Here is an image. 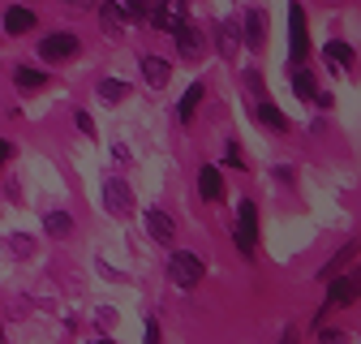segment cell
<instances>
[{
  "instance_id": "6da1fadb",
  "label": "cell",
  "mask_w": 361,
  "mask_h": 344,
  "mask_svg": "<svg viewBox=\"0 0 361 344\" xmlns=\"http://www.w3.org/2000/svg\"><path fill=\"white\" fill-rule=\"evenodd\" d=\"M331 288H327V301H323V310H319V319L331 310V306H353V301L361 297V267H353V271H344V276H336V280H327Z\"/></svg>"
},
{
  "instance_id": "7a4b0ae2",
  "label": "cell",
  "mask_w": 361,
  "mask_h": 344,
  "mask_svg": "<svg viewBox=\"0 0 361 344\" xmlns=\"http://www.w3.org/2000/svg\"><path fill=\"white\" fill-rule=\"evenodd\" d=\"M202 258L198 254H190V250H180V254H172L168 258V280L176 284V288H194L198 280H202Z\"/></svg>"
},
{
  "instance_id": "3957f363",
  "label": "cell",
  "mask_w": 361,
  "mask_h": 344,
  "mask_svg": "<svg viewBox=\"0 0 361 344\" xmlns=\"http://www.w3.org/2000/svg\"><path fill=\"white\" fill-rule=\"evenodd\" d=\"M185 9H190V0H159V5L151 9V26L164 30V35H176L180 26H185Z\"/></svg>"
},
{
  "instance_id": "277c9868",
  "label": "cell",
  "mask_w": 361,
  "mask_h": 344,
  "mask_svg": "<svg viewBox=\"0 0 361 344\" xmlns=\"http://www.w3.org/2000/svg\"><path fill=\"white\" fill-rule=\"evenodd\" d=\"M39 56H43V61H73V56H78V35H69V30L43 35V39H39Z\"/></svg>"
},
{
  "instance_id": "5b68a950",
  "label": "cell",
  "mask_w": 361,
  "mask_h": 344,
  "mask_svg": "<svg viewBox=\"0 0 361 344\" xmlns=\"http://www.w3.org/2000/svg\"><path fill=\"white\" fill-rule=\"evenodd\" d=\"M254 241H258V207L245 198L237 207V245H241V254H254Z\"/></svg>"
},
{
  "instance_id": "8992f818",
  "label": "cell",
  "mask_w": 361,
  "mask_h": 344,
  "mask_svg": "<svg viewBox=\"0 0 361 344\" xmlns=\"http://www.w3.org/2000/svg\"><path fill=\"white\" fill-rule=\"evenodd\" d=\"M172 39H176V52H180V56H185V61H198V56L207 52V35H202L198 26H190V22H185V26H180V30H176Z\"/></svg>"
},
{
  "instance_id": "52a82bcc",
  "label": "cell",
  "mask_w": 361,
  "mask_h": 344,
  "mask_svg": "<svg viewBox=\"0 0 361 344\" xmlns=\"http://www.w3.org/2000/svg\"><path fill=\"white\" fill-rule=\"evenodd\" d=\"M104 207H108L112 215H129V211H133V190H129L121 177H112V181L104 185Z\"/></svg>"
},
{
  "instance_id": "ba28073f",
  "label": "cell",
  "mask_w": 361,
  "mask_h": 344,
  "mask_svg": "<svg viewBox=\"0 0 361 344\" xmlns=\"http://www.w3.org/2000/svg\"><path fill=\"white\" fill-rule=\"evenodd\" d=\"M147 233H151L159 245H168V241L176 237V224H172V215H168V211H159V207H151V211H147Z\"/></svg>"
},
{
  "instance_id": "9c48e42d",
  "label": "cell",
  "mask_w": 361,
  "mask_h": 344,
  "mask_svg": "<svg viewBox=\"0 0 361 344\" xmlns=\"http://www.w3.org/2000/svg\"><path fill=\"white\" fill-rule=\"evenodd\" d=\"M254 121L267 125V129H276V134H288V116L271 104V99H258V104H254Z\"/></svg>"
},
{
  "instance_id": "30bf717a",
  "label": "cell",
  "mask_w": 361,
  "mask_h": 344,
  "mask_svg": "<svg viewBox=\"0 0 361 344\" xmlns=\"http://www.w3.org/2000/svg\"><path fill=\"white\" fill-rule=\"evenodd\" d=\"M288 30H293V61H301V56L310 52V39H305V13H301V5H293V9H288Z\"/></svg>"
},
{
  "instance_id": "8fae6325",
  "label": "cell",
  "mask_w": 361,
  "mask_h": 344,
  "mask_svg": "<svg viewBox=\"0 0 361 344\" xmlns=\"http://www.w3.org/2000/svg\"><path fill=\"white\" fill-rule=\"evenodd\" d=\"M39 26V18H35V9H26V5H13L9 13H5V35H26V30H35Z\"/></svg>"
},
{
  "instance_id": "7c38bea8",
  "label": "cell",
  "mask_w": 361,
  "mask_h": 344,
  "mask_svg": "<svg viewBox=\"0 0 361 344\" xmlns=\"http://www.w3.org/2000/svg\"><path fill=\"white\" fill-rule=\"evenodd\" d=\"M13 86H18V91H43V86H48V73L30 69V65H18L13 69Z\"/></svg>"
},
{
  "instance_id": "4fadbf2b",
  "label": "cell",
  "mask_w": 361,
  "mask_h": 344,
  "mask_svg": "<svg viewBox=\"0 0 361 344\" xmlns=\"http://www.w3.org/2000/svg\"><path fill=\"white\" fill-rule=\"evenodd\" d=\"M99 22H104V30L108 35H125V9L116 5V0H104V5H99Z\"/></svg>"
},
{
  "instance_id": "5bb4252c",
  "label": "cell",
  "mask_w": 361,
  "mask_h": 344,
  "mask_svg": "<svg viewBox=\"0 0 361 344\" xmlns=\"http://www.w3.org/2000/svg\"><path fill=\"white\" fill-rule=\"evenodd\" d=\"M245 43H250V48H262V43H267V13L262 9L245 13Z\"/></svg>"
},
{
  "instance_id": "9a60e30c",
  "label": "cell",
  "mask_w": 361,
  "mask_h": 344,
  "mask_svg": "<svg viewBox=\"0 0 361 344\" xmlns=\"http://www.w3.org/2000/svg\"><path fill=\"white\" fill-rule=\"evenodd\" d=\"M142 78H147L151 86H168V78H172V65H168L164 56H142Z\"/></svg>"
},
{
  "instance_id": "2e32d148",
  "label": "cell",
  "mask_w": 361,
  "mask_h": 344,
  "mask_svg": "<svg viewBox=\"0 0 361 344\" xmlns=\"http://www.w3.org/2000/svg\"><path fill=\"white\" fill-rule=\"evenodd\" d=\"M323 61H327V65H336V69H353V65H357L353 48H348V43H340V39H331L327 48H323Z\"/></svg>"
},
{
  "instance_id": "e0dca14e",
  "label": "cell",
  "mask_w": 361,
  "mask_h": 344,
  "mask_svg": "<svg viewBox=\"0 0 361 344\" xmlns=\"http://www.w3.org/2000/svg\"><path fill=\"white\" fill-rule=\"evenodd\" d=\"M198 194H202L207 202H215V198L224 194V177H219V168H202V172H198Z\"/></svg>"
},
{
  "instance_id": "ac0fdd59",
  "label": "cell",
  "mask_w": 361,
  "mask_h": 344,
  "mask_svg": "<svg viewBox=\"0 0 361 344\" xmlns=\"http://www.w3.org/2000/svg\"><path fill=\"white\" fill-rule=\"evenodd\" d=\"M357 250H361V241H348V245H344V250H340V254H336V258H331V263H327V267H323V271H319V280H336V276H340V267H344V263H348V258H353V254H357Z\"/></svg>"
},
{
  "instance_id": "d6986e66",
  "label": "cell",
  "mask_w": 361,
  "mask_h": 344,
  "mask_svg": "<svg viewBox=\"0 0 361 344\" xmlns=\"http://www.w3.org/2000/svg\"><path fill=\"white\" fill-rule=\"evenodd\" d=\"M202 95H207V91H202V82H194V86H190V91H185V95H180V121H185V125L194 121V112H198V104H202Z\"/></svg>"
},
{
  "instance_id": "ffe728a7",
  "label": "cell",
  "mask_w": 361,
  "mask_h": 344,
  "mask_svg": "<svg viewBox=\"0 0 361 344\" xmlns=\"http://www.w3.org/2000/svg\"><path fill=\"white\" fill-rule=\"evenodd\" d=\"M125 95H129V82H121V78H104L99 82V99L104 104H121Z\"/></svg>"
},
{
  "instance_id": "44dd1931",
  "label": "cell",
  "mask_w": 361,
  "mask_h": 344,
  "mask_svg": "<svg viewBox=\"0 0 361 344\" xmlns=\"http://www.w3.org/2000/svg\"><path fill=\"white\" fill-rule=\"evenodd\" d=\"M43 228H48L52 237H69L73 233V220H69L65 211H48V215H43Z\"/></svg>"
},
{
  "instance_id": "7402d4cb",
  "label": "cell",
  "mask_w": 361,
  "mask_h": 344,
  "mask_svg": "<svg viewBox=\"0 0 361 344\" xmlns=\"http://www.w3.org/2000/svg\"><path fill=\"white\" fill-rule=\"evenodd\" d=\"M237 48H241V30H237L233 22H224V26H219V52H224V56H237Z\"/></svg>"
},
{
  "instance_id": "603a6c76",
  "label": "cell",
  "mask_w": 361,
  "mask_h": 344,
  "mask_svg": "<svg viewBox=\"0 0 361 344\" xmlns=\"http://www.w3.org/2000/svg\"><path fill=\"white\" fill-rule=\"evenodd\" d=\"M293 91H297L301 99H314V95H319V86H314V73H310V69H293Z\"/></svg>"
},
{
  "instance_id": "cb8c5ba5",
  "label": "cell",
  "mask_w": 361,
  "mask_h": 344,
  "mask_svg": "<svg viewBox=\"0 0 361 344\" xmlns=\"http://www.w3.org/2000/svg\"><path fill=\"white\" fill-rule=\"evenodd\" d=\"M125 18H151V0H116Z\"/></svg>"
},
{
  "instance_id": "d4e9b609",
  "label": "cell",
  "mask_w": 361,
  "mask_h": 344,
  "mask_svg": "<svg viewBox=\"0 0 361 344\" xmlns=\"http://www.w3.org/2000/svg\"><path fill=\"white\" fill-rule=\"evenodd\" d=\"M224 164H228L233 172H241V168H245V159H241V151H237V142H224Z\"/></svg>"
},
{
  "instance_id": "484cf974",
  "label": "cell",
  "mask_w": 361,
  "mask_h": 344,
  "mask_svg": "<svg viewBox=\"0 0 361 344\" xmlns=\"http://www.w3.org/2000/svg\"><path fill=\"white\" fill-rule=\"evenodd\" d=\"M78 129L86 138H95V121H90V112H78Z\"/></svg>"
},
{
  "instance_id": "4316f807",
  "label": "cell",
  "mask_w": 361,
  "mask_h": 344,
  "mask_svg": "<svg viewBox=\"0 0 361 344\" xmlns=\"http://www.w3.org/2000/svg\"><path fill=\"white\" fill-rule=\"evenodd\" d=\"M9 250H13V254H22V258H26V254H30V237H13V241H9Z\"/></svg>"
},
{
  "instance_id": "83f0119b",
  "label": "cell",
  "mask_w": 361,
  "mask_h": 344,
  "mask_svg": "<svg viewBox=\"0 0 361 344\" xmlns=\"http://www.w3.org/2000/svg\"><path fill=\"white\" fill-rule=\"evenodd\" d=\"M147 344H164V336H159V323H155V319L147 323Z\"/></svg>"
},
{
  "instance_id": "f1b7e54d",
  "label": "cell",
  "mask_w": 361,
  "mask_h": 344,
  "mask_svg": "<svg viewBox=\"0 0 361 344\" xmlns=\"http://www.w3.org/2000/svg\"><path fill=\"white\" fill-rule=\"evenodd\" d=\"M9 159H13V147H9V142H5V138H0V168H5V164H9Z\"/></svg>"
},
{
  "instance_id": "f546056e",
  "label": "cell",
  "mask_w": 361,
  "mask_h": 344,
  "mask_svg": "<svg viewBox=\"0 0 361 344\" xmlns=\"http://www.w3.org/2000/svg\"><path fill=\"white\" fill-rule=\"evenodd\" d=\"M323 344H344V331H323Z\"/></svg>"
},
{
  "instance_id": "4dcf8cb0",
  "label": "cell",
  "mask_w": 361,
  "mask_h": 344,
  "mask_svg": "<svg viewBox=\"0 0 361 344\" xmlns=\"http://www.w3.org/2000/svg\"><path fill=\"white\" fill-rule=\"evenodd\" d=\"M280 344H297V331H293V327H288V331H284V340H280Z\"/></svg>"
},
{
  "instance_id": "1f68e13d",
  "label": "cell",
  "mask_w": 361,
  "mask_h": 344,
  "mask_svg": "<svg viewBox=\"0 0 361 344\" xmlns=\"http://www.w3.org/2000/svg\"><path fill=\"white\" fill-rule=\"evenodd\" d=\"M90 344H116V340H90Z\"/></svg>"
}]
</instances>
